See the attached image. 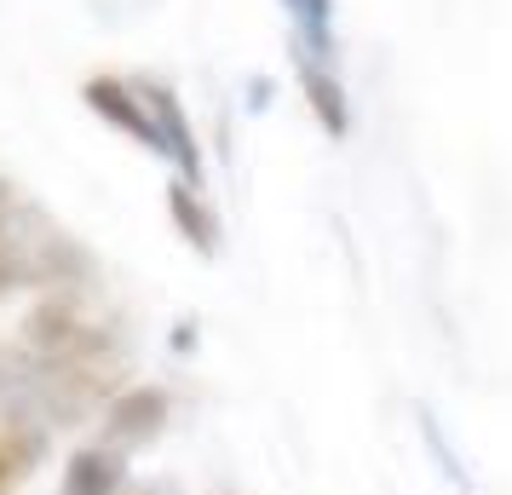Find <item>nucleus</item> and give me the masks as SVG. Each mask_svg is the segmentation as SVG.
<instances>
[{
    "mask_svg": "<svg viewBox=\"0 0 512 495\" xmlns=\"http://www.w3.org/2000/svg\"><path fill=\"white\" fill-rule=\"evenodd\" d=\"M173 421V398H167L162 386H127L116 398L104 403V444L110 449H144L156 444Z\"/></svg>",
    "mask_w": 512,
    "mask_h": 495,
    "instance_id": "1",
    "label": "nucleus"
},
{
    "mask_svg": "<svg viewBox=\"0 0 512 495\" xmlns=\"http://www.w3.org/2000/svg\"><path fill=\"white\" fill-rule=\"evenodd\" d=\"M133 93L144 98V110H150V121H156V133L167 144V162L179 167V179L202 185V144H196V127H190L179 93L167 81H156V75H133Z\"/></svg>",
    "mask_w": 512,
    "mask_h": 495,
    "instance_id": "2",
    "label": "nucleus"
},
{
    "mask_svg": "<svg viewBox=\"0 0 512 495\" xmlns=\"http://www.w3.org/2000/svg\"><path fill=\"white\" fill-rule=\"evenodd\" d=\"M81 98H87V110H93L98 121H110L116 133L144 144L150 156H167V144H162V133H156V121H150V110H144V98L133 93V81H121V75H93V81L81 87Z\"/></svg>",
    "mask_w": 512,
    "mask_h": 495,
    "instance_id": "3",
    "label": "nucleus"
},
{
    "mask_svg": "<svg viewBox=\"0 0 512 495\" xmlns=\"http://www.w3.org/2000/svg\"><path fill=\"white\" fill-rule=\"evenodd\" d=\"M294 75H300V93H305V104H311L317 127H323L328 139H346L351 133V98H346V87L334 81V70L317 64L311 52L294 47Z\"/></svg>",
    "mask_w": 512,
    "mask_h": 495,
    "instance_id": "4",
    "label": "nucleus"
},
{
    "mask_svg": "<svg viewBox=\"0 0 512 495\" xmlns=\"http://www.w3.org/2000/svg\"><path fill=\"white\" fill-rule=\"evenodd\" d=\"M127 490V455L110 444H81L64 461L58 495H121Z\"/></svg>",
    "mask_w": 512,
    "mask_h": 495,
    "instance_id": "5",
    "label": "nucleus"
},
{
    "mask_svg": "<svg viewBox=\"0 0 512 495\" xmlns=\"http://www.w3.org/2000/svg\"><path fill=\"white\" fill-rule=\"evenodd\" d=\"M167 213H173L179 236H185L202 260L219 254V213H213V202L202 196L196 179H179V173H173V185H167Z\"/></svg>",
    "mask_w": 512,
    "mask_h": 495,
    "instance_id": "6",
    "label": "nucleus"
},
{
    "mask_svg": "<svg viewBox=\"0 0 512 495\" xmlns=\"http://www.w3.org/2000/svg\"><path fill=\"white\" fill-rule=\"evenodd\" d=\"M47 455V432L24 421H0V495H12Z\"/></svg>",
    "mask_w": 512,
    "mask_h": 495,
    "instance_id": "7",
    "label": "nucleus"
},
{
    "mask_svg": "<svg viewBox=\"0 0 512 495\" xmlns=\"http://www.w3.org/2000/svg\"><path fill=\"white\" fill-rule=\"evenodd\" d=\"M282 12L294 24V47L317 64H334V0H282Z\"/></svg>",
    "mask_w": 512,
    "mask_h": 495,
    "instance_id": "8",
    "label": "nucleus"
},
{
    "mask_svg": "<svg viewBox=\"0 0 512 495\" xmlns=\"http://www.w3.org/2000/svg\"><path fill=\"white\" fill-rule=\"evenodd\" d=\"M12 213H18V202H12V190L0 185V294L24 277V242H18Z\"/></svg>",
    "mask_w": 512,
    "mask_h": 495,
    "instance_id": "9",
    "label": "nucleus"
}]
</instances>
